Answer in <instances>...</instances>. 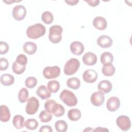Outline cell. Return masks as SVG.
Returning <instances> with one entry per match:
<instances>
[{"mask_svg":"<svg viewBox=\"0 0 132 132\" xmlns=\"http://www.w3.org/2000/svg\"><path fill=\"white\" fill-rule=\"evenodd\" d=\"M46 31L45 26L41 23H37L29 26L26 30L27 37L31 39H36L44 35Z\"/></svg>","mask_w":132,"mask_h":132,"instance_id":"cell-1","label":"cell"},{"mask_svg":"<svg viewBox=\"0 0 132 132\" xmlns=\"http://www.w3.org/2000/svg\"><path fill=\"white\" fill-rule=\"evenodd\" d=\"M60 99L68 106L72 107L77 104V98L75 94L71 91L64 89L59 95Z\"/></svg>","mask_w":132,"mask_h":132,"instance_id":"cell-2","label":"cell"},{"mask_svg":"<svg viewBox=\"0 0 132 132\" xmlns=\"http://www.w3.org/2000/svg\"><path fill=\"white\" fill-rule=\"evenodd\" d=\"M62 31L63 29L61 26L58 25L52 26L49 30L48 39L52 43L55 44L59 43L62 39Z\"/></svg>","mask_w":132,"mask_h":132,"instance_id":"cell-3","label":"cell"},{"mask_svg":"<svg viewBox=\"0 0 132 132\" xmlns=\"http://www.w3.org/2000/svg\"><path fill=\"white\" fill-rule=\"evenodd\" d=\"M80 67L79 60L76 58L70 59L65 64L63 72L66 75H72L75 74Z\"/></svg>","mask_w":132,"mask_h":132,"instance_id":"cell-4","label":"cell"},{"mask_svg":"<svg viewBox=\"0 0 132 132\" xmlns=\"http://www.w3.org/2000/svg\"><path fill=\"white\" fill-rule=\"evenodd\" d=\"M39 107V102L35 97H31L28 98L25 111L27 114L32 115L35 114Z\"/></svg>","mask_w":132,"mask_h":132,"instance_id":"cell-5","label":"cell"},{"mask_svg":"<svg viewBox=\"0 0 132 132\" xmlns=\"http://www.w3.org/2000/svg\"><path fill=\"white\" fill-rule=\"evenodd\" d=\"M60 74V69L57 65L53 67H46L43 70L44 77L47 79L56 78Z\"/></svg>","mask_w":132,"mask_h":132,"instance_id":"cell-6","label":"cell"},{"mask_svg":"<svg viewBox=\"0 0 132 132\" xmlns=\"http://www.w3.org/2000/svg\"><path fill=\"white\" fill-rule=\"evenodd\" d=\"M118 126L123 131H127L131 127V122L129 118L125 115L118 117L116 120Z\"/></svg>","mask_w":132,"mask_h":132,"instance_id":"cell-7","label":"cell"},{"mask_svg":"<svg viewBox=\"0 0 132 132\" xmlns=\"http://www.w3.org/2000/svg\"><path fill=\"white\" fill-rule=\"evenodd\" d=\"M26 15V8L23 5L15 6L12 10V15L13 18L16 21L23 20Z\"/></svg>","mask_w":132,"mask_h":132,"instance_id":"cell-8","label":"cell"},{"mask_svg":"<svg viewBox=\"0 0 132 132\" xmlns=\"http://www.w3.org/2000/svg\"><path fill=\"white\" fill-rule=\"evenodd\" d=\"M90 101L95 106H100L105 101L104 94L101 91H96L93 93L90 97Z\"/></svg>","mask_w":132,"mask_h":132,"instance_id":"cell-9","label":"cell"},{"mask_svg":"<svg viewBox=\"0 0 132 132\" xmlns=\"http://www.w3.org/2000/svg\"><path fill=\"white\" fill-rule=\"evenodd\" d=\"M120 106V101L118 97L112 96L108 98L106 103L107 109L111 112L117 110Z\"/></svg>","mask_w":132,"mask_h":132,"instance_id":"cell-10","label":"cell"},{"mask_svg":"<svg viewBox=\"0 0 132 132\" xmlns=\"http://www.w3.org/2000/svg\"><path fill=\"white\" fill-rule=\"evenodd\" d=\"M82 78L87 83H93L97 78V74L95 70L89 69L84 72Z\"/></svg>","mask_w":132,"mask_h":132,"instance_id":"cell-11","label":"cell"},{"mask_svg":"<svg viewBox=\"0 0 132 132\" xmlns=\"http://www.w3.org/2000/svg\"><path fill=\"white\" fill-rule=\"evenodd\" d=\"M60 104H58L55 100H48L44 103V108L47 112L54 114L60 107Z\"/></svg>","mask_w":132,"mask_h":132,"instance_id":"cell-12","label":"cell"},{"mask_svg":"<svg viewBox=\"0 0 132 132\" xmlns=\"http://www.w3.org/2000/svg\"><path fill=\"white\" fill-rule=\"evenodd\" d=\"M97 44L102 48H108L112 44V39L108 36L102 35L97 38Z\"/></svg>","mask_w":132,"mask_h":132,"instance_id":"cell-13","label":"cell"},{"mask_svg":"<svg viewBox=\"0 0 132 132\" xmlns=\"http://www.w3.org/2000/svg\"><path fill=\"white\" fill-rule=\"evenodd\" d=\"M70 48L72 53L76 56L81 55L84 51V46L83 44L77 41L73 42L71 44Z\"/></svg>","mask_w":132,"mask_h":132,"instance_id":"cell-14","label":"cell"},{"mask_svg":"<svg viewBox=\"0 0 132 132\" xmlns=\"http://www.w3.org/2000/svg\"><path fill=\"white\" fill-rule=\"evenodd\" d=\"M97 56L92 52H87L82 57L84 63L87 65H93L97 62Z\"/></svg>","mask_w":132,"mask_h":132,"instance_id":"cell-15","label":"cell"},{"mask_svg":"<svg viewBox=\"0 0 132 132\" xmlns=\"http://www.w3.org/2000/svg\"><path fill=\"white\" fill-rule=\"evenodd\" d=\"M93 25L96 29L100 30H103L106 28L107 23L104 18L98 16L93 19Z\"/></svg>","mask_w":132,"mask_h":132,"instance_id":"cell-16","label":"cell"},{"mask_svg":"<svg viewBox=\"0 0 132 132\" xmlns=\"http://www.w3.org/2000/svg\"><path fill=\"white\" fill-rule=\"evenodd\" d=\"M112 88V84L108 80H103L101 81L97 85L98 90L104 94L110 92Z\"/></svg>","mask_w":132,"mask_h":132,"instance_id":"cell-17","label":"cell"},{"mask_svg":"<svg viewBox=\"0 0 132 132\" xmlns=\"http://www.w3.org/2000/svg\"><path fill=\"white\" fill-rule=\"evenodd\" d=\"M36 94L42 100L47 99L51 96V92L44 85H41L38 88Z\"/></svg>","mask_w":132,"mask_h":132,"instance_id":"cell-18","label":"cell"},{"mask_svg":"<svg viewBox=\"0 0 132 132\" xmlns=\"http://www.w3.org/2000/svg\"><path fill=\"white\" fill-rule=\"evenodd\" d=\"M0 119L3 122H8L10 118V112L8 107L6 105H1L0 107Z\"/></svg>","mask_w":132,"mask_h":132,"instance_id":"cell-19","label":"cell"},{"mask_svg":"<svg viewBox=\"0 0 132 132\" xmlns=\"http://www.w3.org/2000/svg\"><path fill=\"white\" fill-rule=\"evenodd\" d=\"M23 48V51L27 54L33 55L36 53L37 50V46L35 43L27 42L24 44Z\"/></svg>","mask_w":132,"mask_h":132,"instance_id":"cell-20","label":"cell"},{"mask_svg":"<svg viewBox=\"0 0 132 132\" xmlns=\"http://www.w3.org/2000/svg\"><path fill=\"white\" fill-rule=\"evenodd\" d=\"M14 82V77L10 74L5 73L1 76V82L5 86H9Z\"/></svg>","mask_w":132,"mask_h":132,"instance_id":"cell-21","label":"cell"},{"mask_svg":"<svg viewBox=\"0 0 132 132\" xmlns=\"http://www.w3.org/2000/svg\"><path fill=\"white\" fill-rule=\"evenodd\" d=\"M81 116L80 111L77 108L69 110L68 112V117L72 121H76L80 119Z\"/></svg>","mask_w":132,"mask_h":132,"instance_id":"cell-22","label":"cell"},{"mask_svg":"<svg viewBox=\"0 0 132 132\" xmlns=\"http://www.w3.org/2000/svg\"><path fill=\"white\" fill-rule=\"evenodd\" d=\"M24 118L20 114L14 116L12 120V124L16 129H20L23 128L24 125Z\"/></svg>","mask_w":132,"mask_h":132,"instance_id":"cell-23","label":"cell"},{"mask_svg":"<svg viewBox=\"0 0 132 132\" xmlns=\"http://www.w3.org/2000/svg\"><path fill=\"white\" fill-rule=\"evenodd\" d=\"M116 71L115 68L112 63H107L104 64L102 69V73L106 76H112Z\"/></svg>","mask_w":132,"mask_h":132,"instance_id":"cell-24","label":"cell"},{"mask_svg":"<svg viewBox=\"0 0 132 132\" xmlns=\"http://www.w3.org/2000/svg\"><path fill=\"white\" fill-rule=\"evenodd\" d=\"M67 85L69 88L74 90H76L80 87V81L78 78L76 77H73L69 78L67 80Z\"/></svg>","mask_w":132,"mask_h":132,"instance_id":"cell-25","label":"cell"},{"mask_svg":"<svg viewBox=\"0 0 132 132\" xmlns=\"http://www.w3.org/2000/svg\"><path fill=\"white\" fill-rule=\"evenodd\" d=\"M113 61L112 54L109 52H105L101 56V62L103 64L112 63Z\"/></svg>","mask_w":132,"mask_h":132,"instance_id":"cell-26","label":"cell"},{"mask_svg":"<svg viewBox=\"0 0 132 132\" xmlns=\"http://www.w3.org/2000/svg\"><path fill=\"white\" fill-rule=\"evenodd\" d=\"M47 88L49 90V91L51 93H56L60 89V84L59 82L56 80H51L48 82L47 83Z\"/></svg>","mask_w":132,"mask_h":132,"instance_id":"cell-27","label":"cell"},{"mask_svg":"<svg viewBox=\"0 0 132 132\" xmlns=\"http://www.w3.org/2000/svg\"><path fill=\"white\" fill-rule=\"evenodd\" d=\"M55 127L58 132H64L68 129V124L63 120H58L55 122Z\"/></svg>","mask_w":132,"mask_h":132,"instance_id":"cell-28","label":"cell"},{"mask_svg":"<svg viewBox=\"0 0 132 132\" xmlns=\"http://www.w3.org/2000/svg\"><path fill=\"white\" fill-rule=\"evenodd\" d=\"M38 122L35 119H28L24 123L25 127L31 130L36 129L38 126Z\"/></svg>","mask_w":132,"mask_h":132,"instance_id":"cell-29","label":"cell"},{"mask_svg":"<svg viewBox=\"0 0 132 132\" xmlns=\"http://www.w3.org/2000/svg\"><path fill=\"white\" fill-rule=\"evenodd\" d=\"M42 21L46 24H51L54 20V16L52 13L48 11L43 12L41 15Z\"/></svg>","mask_w":132,"mask_h":132,"instance_id":"cell-30","label":"cell"},{"mask_svg":"<svg viewBox=\"0 0 132 132\" xmlns=\"http://www.w3.org/2000/svg\"><path fill=\"white\" fill-rule=\"evenodd\" d=\"M39 117L42 122L46 123L51 121L52 119V114L45 110H43L40 113Z\"/></svg>","mask_w":132,"mask_h":132,"instance_id":"cell-31","label":"cell"},{"mask_svg":"<svg viewBox=\"0 0 132 132\" xmlns=\"http://www.w3.org/2000/svg\"><path fill=\"white\" fill-rule=\"evenodd\" d=\"M28 91L25 88H22L19 92L18 99L21 103H24L28 100Z\"/></svg>","mask_w":132,"mask_h":132,"instance_id":"cell-32","label":"cell"},{"mask_svg":"<svg viewBox=\"0 0 132 132\" xmlns=\"http://www.w3.org/2000/svg\"><path fill=\"white\" fill-rule=\"evenodd\" d=\"M26 69V67L25 66H23L22 65L19 64V63H18L16 61H15L12 64V69L13 72L18 75H20L22 74L25 70Z\"/></svg>","mask_w":132,"mask_h":132,"instance_id":"cell-33","label":"cell"},{"mask_svg":"<svg viewBox=\"0 0 132 132\" xmlns=\"http://www.w3.org/2000/svg\"><path fill=\"white\" fill-rule=\"evenodd\" d=\"M25 86L28 88H33L37 84V79L36 77L33 76H30L27 77L25 81Z\"/></svg>","mask_w":132,"mask_h":132,"instance_id":"cell-34","label":"cell"},{"mask_svg":"<svg viewBox=\"0 0 132 132\" xmlns=\"http://www.w3.org/2000/svg\"><path fill=\"white\" fill-rule=\"evenodd\" d=\"M15 61L19 64L25 66L27 63V58L24 54H20L16 57Z\"/></svg>","mask_w":132,"mask_h":132,"instance_id":"cell-35","label":"cell"},{"mask_svg":"<svg viewBox=\"0 0 132 132\" xmlns=\"http://www.w3.org/2000/svg\"><path fill=\"white\" fill-rule=\"evenodd\" d=\"M8 44L4 41H1L0 42V54L1 55L6 54L9 51Z\"/></svg>","mask_w":132,"mask_h":132,"instance_id":"cell-36","label":"cell"},{"mask_svg":"<svg viewBox=\"0 0 132 132\" xmlns=\"http://www.w3.org/2000/svg\"><path fill=\"white\" fill-rule=\"evenodd\" d=\"M9 66L8 61L4 58H1L0 59V70L1 71H5L6 70Z\"/></svg>","mask_w":132,"mask_h":132,"instance_id":"cell-37","label":"cell"},{"mask_svg":"<svg viewBox=\"0 0 132 132\" xmlns=\"http://www.w3.org/2000/svg\"><path fill=\"white\" fill-rule=\"evenodd\" d=\"M40 132H52L53 129L51 126L49 125H43L41 126L39 129Z\"/></svg>","mask_w":132,"mask_h":132,"instance_id":"cell-38","label":"cell"},{"mask_svg":"<svg viewBox=\"0 0 132 132\" xmlns=\"http://www.w3.org/2000/svg\"><path fill=\"white\" fill-rule=\"evenodd\" d=\"M85 2L87 3L88 5L91 7H96L100 3V1L98 0H89V1L85 0Z\"/></svg>","mask_w":132,"mask_h":132,"instance_id":"cell-39","label":"cell"},{"mask_svg":"<svg viewBox=\"0 0 132 132\" xmlns=\"http://www.w3.org/2000/svg\"><path fill=\"white\" fill-rule=\"evenodd\" d=\"M64 2L69 5L74 6V5H76L79 2V1H78V0H76V1L72 0V1H65Z\"/></svg>","mask_w":132,"mask_h":132,"instance_id":"cell-40","label":"cell"},{"mask_svg":"<svg viewBox=\"0 0 132 132\" xmlns=\"http://www.w3.org/2000/svg\"><path fill=\"white\" fill-rule=\"evenodd\" d=\"M93 131H108V130L107 129H106V128H103L101 127H97L96 128V129H94Z\"/></svg>","mask_w":132,"mask_h":132,"instance_id":"cell-41","label":"cell"},{"mask_svg":"<svg viewBox=\"0 0 132 132\" xmlns=\"http://www.w3.org/2000/svg\"><path fill=\"white\" fill-rule=\"evenodd\" d=\"M3 2H5V3H7V4H11V3H13V2H15L16 1H3Z\"/></svg>","mask_w":132,"mask_h":132,"instance_id":"cell-42","label":"cell"},{"mask_svg":"<svg viewBox=\"0 0 132 132\" xmlns=\"http://www.w3.org/2000/svg\"><path fill=\"white\" fill-rule=\"evenodd\" d=\"M93 130L92 129V128H91V127H87V128H86V129H85L84 131H93Z\"/></svg>","mask_w":132,"mask_h":132,"instance_id":"cell-43","label":"cell"}]
</instances>
